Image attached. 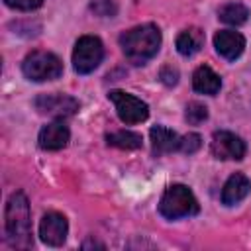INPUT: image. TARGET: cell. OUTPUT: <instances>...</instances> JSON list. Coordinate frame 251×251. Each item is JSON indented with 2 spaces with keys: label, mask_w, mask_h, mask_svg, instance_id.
Returning <instances> with one entry per match:
<instances>
[{
  "label": "cell",
  "mask_w": 251,
  "mask_h": 251,
  "mask_svg": "<svg viewBox=\"0 0 251 251\" xmlns=\"http://www.w3.org/2000/svg\"><path fill=\"white\" fill-rule=\"evenodd\" d=\"M120 47L133 65H145L161 47V29L155 24H143L120 35Z\"/></svg>",
  "instance_id": "1"
},
{
  "label": "cell",
  "mask_w": 251,
  "mask_h": 251,
  "mask_svg": "<svg viewBox=\"0 0 251 251\" xmlns=\"http://www.w3.org/2000/svg\"><path fill=\"white\" fill-rule=\"evenodd\" d=\"M6 241L14 249H29L31 239V222H29V204L24 192H14L6 204Z\"/></svg>",
  "instance_id": "2"
},
{
  "label": "cell",
  "mask_w": 251,
  "mask_h": 251,
  "mask_svg": "<svg viewBox=\"0 0 251 251\" xmlns=\"http://www.w3.org/2000/svg\"><path fill=\"white\" fill-rule=\"evenodd\" d=\"M198 210H200V206H198L192 190L184 184L169 186L165 190V194L161 196V202H159V212L167 220H178V218L194 216V214H198Z\"/></svg>",
  "instance_id": "3"
},
{
  "label": "cell",
  "mask_w": 251,
  "mask_h": 251,
  "mask_svg": "<svg viewBox=\"0 0 251 251\" xmlns=\"http://www.w3.org/2000/svg\"><path fill=\"white\" fill-rule=\"evenodd\" d=\"M22 71L25 78L33 82H45V80H55L63 75V63L57 55L49 51H33L24 59Z\"/></svg>",
  "instance_id": "4"
},
{
  "label": "cell",
  "mask_w": 251,
  "mask_h": 251,
  "mask_svg": "<svg viewBox=\"0 0 251 251\" xmlns=\"http://www.w3.org/2000/svg\"><path fill=\"white\" fill-rule=\"evenodd\" d=\"M104 59V45L94 35H82L75 43L73 51V67L78 75L92 73Z\"/></svg>",
  "instance_id": "5"
},
{
  "label": "cell",
  "mask_w": 251,
  "mask_h": 251,
  "mask_svg": "<svg viewBox=\"0 0 251 251\" xmlns=\"http://www.w3.org/2000/svg\"><path fill=\"white\" fill-rule=\"evenodd\" d=\"M78 108H80L78 100L69 94L53 92V94H41L35 98V110L43 116H51L57 120L75 116L78 112Z\"/></svg>",
  "instance_id": "6"
},
{
  "label": "cell",
  "mask_w": 251,
  "mask_h": 251,
  "mask_svg": "<svg viewBox=\"0 0 251 251\" xmlns=\"http://www.w3.org/2000/svg\"><path fill=\"white\" fill-rule=\"evenodd\" d=\"M108 98L114 102L116 112L124 124H139L149 116L147 104L133 94H127L124 90H110Z\"/></svg>",
  "instance_id": "7"
},
{
  "label": "cell",
  "mask_w": 251,
  "mask_h": 251,
  "mask_svg": "<svg viewBox=\"0 0 251 251\" xmlns=\"http://www.w3.org/2000/svg\"><path fill=\"white\" fill-rule=\"evenodd\" d=\"M212 155L222 161H239L245 157V143L231 131H216L210 143Z\"/></svg>",
  "instance_id": "8"
},
{
  "label": "cell",
  "mask_w": 251,
  "mask_h": 251,
  "mask_svg": "<svg viewBox=\"0 0 251 251\" xmlns=\"http://www.w3.org/2000/svg\"><path fill=\"white\" fill-rule=\"evenodd\" d=\"M67 233H69V224H67V218L59 212H49L41 218V224H39V237L43 243L51 245V247H59L65 243L67 239Z\"/></svg>",
  "instance_id": "9"
},
{
  "label": "cell",
  "mask_w": 251,
  "mask_h": 251,
  "mask_svg": "<svg viewBox=\"0 0 251 251\" xmlns=\"http://www.w3.org/2000/svg\"><path fill=\"white\" fill-rule=\"evenodd\" d=\"M214 47L224 59L235 61L245 49V37L241 33H237V31L222 29V31H218L214 35Z\"/></svg>",
  "instance_id": "10"
},
{
  "label": "cell",
  "mask_w": 251,
  "mask_h": 251,
  "mask_svg": "<svg viewBox=\"0 0 251 251\" xmlns=\"http://www.w3.org/2000/svg\"><path fill=\"white\" fill-rule=\"evenodd\" d=\"M69 127L63 124V122H51L47 124L41 131H39V147L45 149V151H57V149H63L67 143H69Z\"/></svg>",
  "instance_id": "11"
},
{
  "label": "cell",
  "mask_w": 251,
  "mask_h": 251,
  "mask_svg": "<svg viewBox=\"0 0 251 251\" xmlns=\"http://www.w3.org/2000/svg\"><path fill=\"white\" fill-rule=\"evenodd\" d=\"M151 137V149L153 155H165V153H173L180 147V137L176 135V131L165 127V126H153L149 131Z\"/></svg>",
  "instance_id": "12"
},
{
  "label": "cell",
  "mask_w": 251,
  "mask_h": 251,
  "mask_svg": "<svg viewBox=\"0 0 251 251\" xmlns=\"http://www.w3.org/2000/svg\"><path fill=\"white\" fill-rule=\"evenodd\" d=\"M249 190H251V180H249L245 175L235 173V175H231V176L226 180V184H224L222 202H224L226 206H233V204L241 202V200L249 194Z\"/></svg>",
  "instance_id": "13"
},
{
  "label": "cell",
  "mask_w": 251,
  "mask_h": 251,
  "mask_svg": "<svg viewBox=\"0 0 251 251\" xmlns=\"http://www.w3.org/2000/svg\"><path fill=\"white\" fill-rule=\"evenodd\" d=\"M192 86H194V90L200 92V94H210V96H214V94H218L220 88H222V78H220L208 65H202V67H198V69L194 71V75H192Z\"/></svg>",
  "instance_id": "14"
},
{
  "label": "cell",
  "mask_w": 251,
  "mask_h": 251,
  "mask_svg": "<svg viewBox=\"0 0 251 251\" xmlns=\"http://www.w3.org/2000/svg\"><path fill=\"white\" fill-rule=\"evenodd\" d=\"M202 45H204V33L198 27H188L176 37V51L182 57H192L202 49Z\"/></svg>",
  "instance_id": "15"
},
{
  "label": "cell",
  "mask_w": 251,
  "mask_h": 251,
  "mask_svg": "<svg viewBox=\"0 0 251 251\" xmlns=\"http://www.w3.org/2000/svg\"><path fill=\"white\" fill-rule=\"evenodd\" d=\"M106 143L110 147H118V149H126V151H131V149H139L143 139L139 133L135 131H127V129H122V131H114V133H108L106 135Z\"/></svg>",
  "instance_id": "16"
},
{
  "label": "cell",
  "mask_w": 251,
  "mask_h": 251,
  "mask_svg": "<svg viewBox=\"0 0 251 251\" xmlns=\"http://www.w3.org/2000/svg\"><path fill=\"white\" fill-rule=\"evenodd\" d=\"M218 18L224 22V24H229V25H241L249 20V10L239 4V2H231V4H226L220 8L218 12Z\"/></svg>",
  "instance_id": "17"
},
{
  "label": "cell",
  "mask_w": 251,
  "mask_h": 251,
  "mask_svg": "<svg viewBox=\"0 0 251 251\" xmlns=\"http://www.w3.org/2000/svg\"><path fill=\"white\" fill-rule=\"evenodd\" d=\"M184 118H186L188 124L198 126V124H202V122L208 118V108H206L204 104H200V102H190V104L186 106Z\"/></svg>",
  "instance_id": "18"
},
{
  "label": "cell",
  "mask_w": 251,
  "mask_h": 251,
  "mask_svg": "<svg viewBox=\"0 0 251 251\" xmlns=\"http://www.w3.org/2000/svg\"><path fill=\"white\" fill-rule=\"evenodd\" d=\"M200 145H202V137L198 135V133H188V135H184V137H180V151L182 153H196L198 149H200Z\"/></svg>",
  "instance_id": "19"
},
{
  "label": "cell",
  "mask_w": 251,
  "mask_h": 251,
  "mask_svg": "<svg viewBox=\"0 0 251 251\" xmlns=\"http://www.w3.org/2000/svg\"><path fill=\"white\" fill-rule=\"evenodd\" d=\"M90 8L94 10V14H98V16H114L116 14V4L112 2V0H94L92 4H90Z\"/></svg>",
  "instance_id": "20"
},
{
  "label": "cell",
  "mask_w": 251,
  "mask_h": 251,
  "mask_svg": "<svg viewBox=\"0 0 251 251\" xmlns=\"http://www.w3.org/2000/svg\"><path fill=\"white\" fill-rule=\"evenodd\" d=\"M159 78L163 84L167 86H175L178 82V71L173 67V65H165L161 71H159Z\"/></svg>",
  "instance_id": "21"
},
{
  "label": "cell",
  "mask_w": 251,
  "mask_h": 251,
  "mask_svg": "<svg viewBox=\"0 0 251 251\" xmlns=\"http://www.w3.org/2000/svg\"><path fill=\"white\" fill-rule=\"evenodd\" d=\"M6 6L14 8V10H22V12H29V10H35L43 4V0H4Z\"/></svg>",
  "instance_id": "22"
},
{
  "label": "cell",
  "mask_w": 251,
  "mask_h": 251,
  "mask_svg": "<svg viewBox=\"0 0 251 251\" xmlns=\"http://www.w3.org/2000/svg\"><path fill=\"white\" fill-rule=\"evenodd\" d=\"M82 247H84V249H86V247H100V249H104V245H102V243H96V241H86Z\"/></svg>",
  "instance_id": "23"
}]
</instances>
